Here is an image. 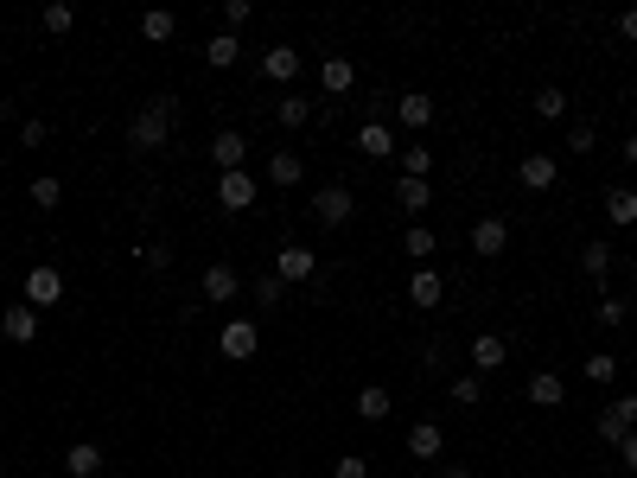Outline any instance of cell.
Masks as SVG:
<instances>
[{"instance_id": "83f0119b", "label": "cell", "mask_w": 637, "mask_h": 478, "mask_svg": "<svg viewBox=\"0 0 637 478\" xmlns=\"http://www.w3.org/2000/svg\"><path fill=\"white\" fill-rule=\"evenodd\" d=\"M32 204H39V211H58V198H64V179L58 173H39L32 179V192H26Z\"/></svg>"}, {"instance_id": "bcb514c9", "label": "cell", "mask_w": 637, "mask_h": 478, "mask_svg": "<svg viewBox=\"0 0 637 478\" xmlns=\"http://www.w3.org/2000/svg\"><path fill=\"white\" fill-rule=\"evenodd\" d=\"M440 478H472V472L466 466H440Z\"/></svg>"}, {"instance_id": "e0dca14e", "label": "cell", "mask_w": 637, "mask_h": 478, "mask_svg": "<svg viewBox=\"0 0 637 478\" xmlns=\"http://www.w3.org/2000/svg\"><path fill=\"white\" fill-rule=\"evenodd\" d=\"M351 83H357V64H351V58H338V51H332V58L319 64V90H325V96H344Z\"/></svg>"}, {"instance_id": "5b68a950", "label": "cell", "mask_w": 637, "mask_h": 478, "mask_svg": "<svg viewBox=\"0 0 637 478\" xmlns=\"http://www.w3.org/2000/svg\"><path fill=\"white\" fill-rule=\"evenodd\" d=\"M516 179H523V192H555V179H561L555 153H523V160H516Z\"/></svg>"}, {"instance_id": "1f68e13d", "label": "cell", "mask_w": 637, "mask_h": 478, "mask_svg": "<svg viewBox=\"0 0 637 478\" xmlns=\"http://www.w3.org/2000/svg\"><path fill=\"white\" fill-rule=\"evenodd\" d=\"M427 173H434V153H427V147L415 141V147L402 153V179H427Z\"/></svg>"}, {"instance_id": "277c9868", "label": "cell", "mask_w": 637, "mask_h": 478, "mask_svg": "<svg viewBox=\"0 0 637 478\" xmlns=\"http://www.w3.org/2000/svg\"><path fill=\"white\" fill-rule=\"evenodd\" d=\"M351 211H357V198L344 192V185H319V198H313V217L325 230H338V224H351Z\"/></svg>"}, {"instance_id": "ab89813d", "label": "cell", "mask_w": 637, "mask_h": 478, "mask_svg": "<svg viewBox=\"0 0 637 478\" xmlns=\"http://www.w3.org/2000/svg\"><path fill=\"white\" fill-rule=\"evenodd\" d=\"M593 141H599L593 122H574V128H567V153H593Z\"/></svg>"}, {"instance_id": "8fae6325", "label": "cell", "mask_w": 637, "mask_h": 478, "mask_svg": "<svg viewBox=\"0 0 637 478\" xmlns=\"http://www.w3.org/2000/svg\"><path fill=\"white\" fill-rule=\"evenodd\" d=\"M306 71V58L294 45H274V51H262V83H294Z\"/></svg>"}, {"instance_id": "d4e9b609", "label": "cell", "mask_w": 637, "mask_h": 478, "mask_svg": "<svg viewBox=\"0 0 637 478\" xmlns=\"http://www.w3.org/2000/svg\"><path fill=\"white\" fill-rule=\"evenodd\" d=\"M300 179H306L300 153H268V185H281V192H287V185H300Z\"/></svg>"}, {"instance_id": "9c48e42d", "label": "cell", "mask_w": 637, "mask_h": 478, "mask_svg": "<svg viewBox=\"0 0 637 478\" xmlns=\"http://www.w3.org/2000/svg\"><path fill=\"white\" fill-rule=\"evenodd\" d=\"M204 300H211V306H230L236 294H243V275H236V268L230 262H211V268H204Z\"/></svg>"}, {"instance_id": "2e32d148", "label": "cell", "mask_w": 637, "mask_h": 478, "mask_svg": "<svg viewBox=\"0 0 637 478\" xmlns=\"http://www.w3.org/2000/svg\"><path fill=\"white\" fill-rule=\"evenodd\" d=\"M64 472H71V478H96L102 472V447H96V440H71V447H64Z\"/></svg>"}, {"instance_id": "4dcf8cb0", "label": "cell", "mask_w": 637, "mask_h": 478, "mask_svg": "<svg viewBox=\"0 0 637 478\" xmlns=\"http://www.w3.org/2000/svg\"><path fill=\"white\" fill-rule=\"evenodd\" d=\"M580 268H587L593 281H606L612 275V243H587V249H580Z\"/></svg>"}, {"instance_id": "f1b7e54d", "label": "cell", "mask_w": 637, "mask_h": 478, "mask_svg": "<svg viewBox=\"0 0 637 478\" xmlns=\"http://www.w3.org/2000/svg\"><path fill=\"white\" fill-rule=\"evenodd\" d=\"M172 32H179V20H172L166 7H153V13H141V39H153V45H166Z\"/></svg>"}, {"instance_id": "603a6c76", "label": "cell", "mask_w": 637, "mask_h": 478, "mask_svg": "<svg viewBox=\"0 0 637 478\" xmlns=\"http://www.w3.org/2000/svg\"><path fill=\"white\" fill-rule=\"evenodd\" d=\"M357 153H370V160H389V153H395L389 122H364V128H357Z\"/></svg>"}, {"instance_id": "681fc988", "label": "cell", "mask_w": 637, "mask_h": 478, "mask_svg": "<svg viewBox=\"0 0 637 478\" xmlns=\"http://www.w3.org/2000/svg\"><path fill=\"white\" fill-rule=\"evenodd\" d=\"M631 109H637V83H631Z\"/></svg>"}, {"instance_id": "7a4b0ae2", "label": "cell", "mask_w": 637, "mask_h": 478, "mask_svg": "<svg viewBox=\"0 0 637 478\" xmlns=\"http://www.w3.org/2000/svg\"><path fill=\"white\" fill-rule=\"evenodd\" d=\"M217 351L230 357V364H249V357L262 351V326H255V319H230V326L217 332Z\"/></svg>"}, {"instance_id": "52a82bcc", "label": "cell", "mask_w": 637, "mask_h": 478, "mask_svg": "<svg viewBox=\"0 0 637 478\" xmlns=\"http://www.w3.org/2000/svg\"><path fill=\"white\" fill-rule=\"evenodd\" d=\"M274 275H281L287 287H294V281H313V275H319V255L306 249V243H287L281 255H274Z\"/></svg>"}, {"instance_id": "e575fe53", "label": "cell", "mask_w": 637, "mask_h": 478, "mask_svg": "<svg viewBox=\"0 0 637 478\" xmlns=\"http://www.w3.org/2000/svg\"><path fill=\"white\" fill-rule=\"evenodd\" d=\"M39 26H45V32H71V26H77V13L64 7V0H51V7L39 13Z\"/></svg>"}, {"instance_id": "7dc6e473", "label": "cell", "mask_w": 637, "mask_h": 478, "mask_svg": "<svg viewBox=\"0 0 637 478\" xmlns=\"http://www.w3.org/2000/svg\"><path fill=\"white\" fill-rule=\"evenodd\" d=\"M7 122H13V102H7V96H0V128H7Z\"/></svg>"}, {"instance_id": "b9f144b4", "label": "cell", "mask_w": 637, "mask_h": 478, "mask_svg": "<svg viewBox=\"0 0 637 478\" xmlns=\"http://www.w3.org/2000/svg\"><path fill=\"white\" fill-rule=\"evenodd\" d=\"M332 478H370V459H357V453H344L338 466H332Z\"/></svg>"}, {"instance_id": "8d00e7d4", "label": "cell", "mask_w": 637, "mask_h": 478, "mask_svg": "<svg viewBox=\"0 0 637 478\" xmlns=\"http://www.w3.org/2000/svg\"><path fill=\"white\" fill-rule=\"evenodd\" d=\"M453 402L459 408H478V402H485V383H478V377H453Z\"/></svg>"}, {"instance_id": "3957f363", "label": "cell", "mask_w": 637, "mask_h": 478, "mask_svg": "<svg viewBox=\"0 0 637 478\" xmlns=\"http://www.w3.org/2000/svg\"><path fill=\"white\" fill-rule=\"evenodd\" d=\"M599 440H606V447H625V434H637V396H625V402H606L599 408Z\"/></svg>"}, {"instance_id": "ac0fdd59", "label": "cell", "mask_w": 637, "mask_h": 478, "mask_svg": "<svg viewBox=\"0 0 637 478\" xmlns=\"http://www.w3.org/2000/svg\"><path fill=\"white\" fill-rule=\"evenodd\" d=\"M408 300H415L421 313H427V306H440V300H446V281L434 275V268H415V275H408Z\"/></svg>"}, {"instance_id": "d590c367", "label": "cell", "mask_w": 637, "mask_h": 478, "mask_svg": "<svg viewBox=\"0 0 637 478\" xmlns=\"http://www.w3.org/2000/svg\"><path fill=\"white\" fill-rule=\"evenodd\" d=\"M141 268H147V275H166V268H172V249H166V243H141Z\"/></svg>"}, {"instance_id": "ba28073f", "label": "cell", "mask_w": 637, "mask_h": 478, "mask_svg": "<svg viewBox=\"0 0 637 478\" xmlns=\"http://www.w3.org/2000/svg\"><path fill=\"white\" fill-rule=\"evenodd\" d=\"M64 300V268H51V262H39L26 275V306H58Z\"/></svg>"}, {"instance_id": "d6a6232c", "label": "cell", "mask_w": 637, "mask_h": 478, "mask_svg": "<svg viewBox=\"0 0 637 478\" xmlns=\"http://www.w3.org/2000/svg\"><path fill=\"white\" fill-rule=\"evenodd\" d=\"M402 249H408V255H415V262L427 268V255H434V230H427V224H415V230L402 236Z\"/></svg>"}, {"instance_id": "7c38bea8", "label": "cell", "mask_w": 637, "mask_h": 478, "mask_svg": "<svg viewBox=\"0 0 637 478\" xmlns=\"http://www.w3.org/2000/svg\"><path fill=\"white\" fill-rule=\"evenodd\" d=\"M0 338H7V345H32V338H39V306H7V313H0Z\"/></svg>"}, {"instance_id": "6da1fadb", "label": "cell", "mask_w": 637, "mask_h": 478, "mask_svg": "<svg viewBox=\"0 0 637 478\" xmlns=\"http://www.w3.org/2000/svg\"><path fill=\"white\" fill-rule=\"evenodd\" d=\"M172 128H179V102H172V96H153V102H141V115L128 122V147H134V153H160V147L172 141Z\"/></svg>"}, {"instance_id": "c3c4849f", "label": "cell", "mask_w": 637, "mask_h": 478, "mask_svg": "<svg viewBox=\"0 0 637 478\" xmlns=\"http://www.w3.org/2000/svg\"><path fill=\"white\" fill-rule=\"evenodd\" d=\"M625 166H637V134H631V141H625Z\"/></svg>"}, {"instance_id": "9a60e30c", "label": "cell", "mask_w": 637, "mask_h": 478, "mask_svg": "<svg viewBox=\"0 0 637 478\" xmlns=\"http://www.w3.org/2000/svg\"><path fill=\"white\" fill-rule=\"evenodd\" d=\"M395 122H402V128H427V122H434V96H421V90H408V96H395Z\"/></svg>"}, {"instance_id": "d6986e66", "label": "cell", "mask_w": 637, "mask_h": 478, "mask_svg": "<svg viewBox=\"0 0 637 478\" xmlns=\"http://www.w3.org/2000/svg\"><path fill=\"white\" fill-rule=\"evenodd\" d=\"M561 402H567V383L555 370H536V377H529V408H561Z\"/></svg>"}, {"instance_id": "44dd1931", "label": "cell", "mask_w": 637, "mask_h": 478, "mask_svg": "<svg viewBox=\"0 0 637 478\" xmlns=\"http://www.w3.org/2000/svg\"><path fill=\"white\" fill-rule=\"evenodd\" d=\"M606 224H618V230L637 224V192H631V185H612V192H606Z\"/></svg>"}, {"instance_id": "836d02e7", "label": "cell", "mask_w": 637, "mask_h": 478, "mask_svg": "<svg viewBox=\"0 0 637 478\" xmlns=\"http://www.w3.org/2000/svg\"><path fill=\"white\" fill-rule=\"evenodd\" d=\"M287 300V281L281 275H255V306H281Z\"/></svg>"}, {"instance_id": "7402d4cb", "label": "cell", "mask_w": 637, "mask_h": 478, "mask_svg": "<svg viewBox=\"0 0 637 478\" xmlns=\"http://www.w3.org/2000/svg\"><path fill=\"white\" fill-rule=\"evenodd\" d=\"M274 122H281V128H306V122H313V96L287 90L281 102H274Z\"/></svg>"}, {"instance_id": "4fadbf2b", "label": "cell", "mask_w": 637, "mask_h": 478, "mask_svg": "<svg viewBox=\"0 0 637 478\" xmlns=\"http://www.w3.org/2000/svg\"><path fill=\"white\" fill-rule=\"evenodd\" d=\"M504 249H510V224H504V217H478V224H472V255L491 262V255H504Z\"/></svg>"}, {"instance_id": "f546056e", "label": "cell", "mask_w": 637, "mask_h": 478, "mask_svg": "<svg viewBox=\"0 0 637 478\" xmlns=\"http://www.w3.org/2000/svg\"><path fill=\"white\" fill-rule=\"evenodd\" d=\"M536 115H542V122H561V115H567V90H561V83H542V90H536Z\"/></svg>"}, {"instance_id": "8992f818", "label": "cell", "mask_w": 637, "mask_h": 478, "mask_svg": "<svg viewBox=\"0 0 637 478\" xmlns=\"http://www.w3.org/2000/svg\"><path fill=\"white\" fill-rule=\"evenodd\" d=\"M255 173H217V211H249L255 204Z\"/></svg>"}, {"instance_id": "f907efd6", "label": "cell", "mask_w": 637, "mask_h": 478, "mask_svg": "<svg viewBox=\"0 0 637 478\" xmlns=\"http://www.w3.org/2000/svg\"><path fill=\"white\" fill-rule=\"evenodd\" d=\"M631 281H637V262H631Z\"/></svg>"}, {"instance_id": "74e56055", "label": "cell", "mask_w": 637, "mask_h": 478, "mask_svg": "<svg viewBox=\"0 0 637 478\" xmlns=\"http://www.w3.org/2000/svg\"><path fill=\"white\" fill-rule=\"evenodd\" d=\"M625 313H631V306L606 294V300H599V313H593V319H599V326H606V332H618V326H625Z\"/></svg>"}, {"instance_id": "4316f807", "label": "cell", "mask_w": 637, "mask_h": 478, "mask_svg": "<svg viewBox=\"0 0 637 478\" xmlns=\"http://www.w3.org/2000/svg\"><path fill=\"white\" fill-rule=\"evenodd\" d=\"M389 389L383 383H364V389H357V415H364V421H389Z\"/></svg>"}, {"instance_id": "30bf717a", "label": "cell", "mask_w": 637, "mask_h": 478, "mask_svg": "<svg viewBox=\"0 0 637 478\" xmlns=\"http://www.w3.org/2000/svg\"><path fill=\"white\" fill-rule=\"evenodd\" d=\"M243 160H249V141L236 128L211 134V166H217V173H243Z\"/></svg>"}, {"instance_id": "ffe728a7", "label": "cell", "mask_w": 637, "mask_h": 478, "mask_svg": "<svg viewBox=\"0 0 637 478\" xmlns=\"http://www.w3.org/2000/svg\"><path fill=\"white\" fill-rule=\"evenodd\" d=\"M440 447H446L440 421H415V428H408V453L415 459H440Z\"/></svg>"}, {"instance_id": "cb8c5ba5", "label": "cell", "mask_w": 637, "mask_h": 478, "mask_svg": "<svg viewBox=\"0 0 637 478\" xmlns=\"http://www.w3.org/2000/svg\"><path fill=\"white\" fill-rule=\"evenodd\" d=\"M395 204H402L408 217H421L427 204H434V185H427V179H395Z\"/></svg>"}, {"instance_id": "484cf974", "label": "cell", "mask_w": 637, "mask_h": 478, "mask_svg": "<svg viewBox=\"0 0 637 478\" xmlns=\"http://www.w3.org/2000/svg\"><path fill=\"white\" fill-rule=\"evenodd\" d=\"M236 58H243V45H236V32H211V45H204V64H211V71H230Z\"/></svg>"}, {"instance_id": "f6af8a7d", "label": "cell", "mask_w": 637, "mask_h": 478, "mask_svg": "<svg viewBox=\"0 0 637 478\" xmlns=\"http://www.w3.org/2000/svg\"><path fill=\"white\" fill-rule=\"evenodd\" d=\"M618 459H625V472H637V434H625V447H618Z\"/></svg>"}, {"instance_id": "5bb4252c", "label": "cell", "mask_w": 637, "mask_h": 478, "mask_svg": "<svg viewBox=\"0 0 637 478\" xmlns=\"http://www.w3.org/2000/svg\"><path fill=\"white\" fill-rule=\"evenodd\" d=\"M510 364V345L497 332H478L472 338V377H485V370H504Z\"/></svg>"}, {"instance_id": "f35d334b", "label": "cell", "mask_w": 637, "mask_h": 478, "mask_svg": "<svg viewBox=\"0 0 637 478\" xmlns=\"http://www.w3.org/2000/svg\"><path fill=\"white\" fill-rule=\"evenodd\" d=\"M587 377H593V383H612V377H618V357H612V351H593V357H587Z\"/></svg>"}, {"instance_id": "816d5d0a", "label": "cell", "mask_w": 637, "mask_h": 478, "mask_svg": "<svg viewBox=\"0 0 637 478\" xmlns=\"http://www.w3.org/2000/svg\"><path fill=\"white\" fill-rule=\"evenodd\" d=\"M631 313H637V300H631Z\"/></svg>"}, {"instance_id": "7bdbcfd3", "label": "cell", "mask_w": 637, "mask_h": 478, "mask_svg": "<svg viewBox=\"0 0 637 478\" xmlns=\"http://www.w3.org/2000/svg\"><path fill=\"white\" fill-rule=\"evenodd\" d=\"M249 13H255L249 0H223V26H230V32H236V26H249Z\"/></svg>"}, {"instance_id": "60d3db41", "label": "cell", "mask_w": 637, "mask_h": 478, "mask_svg": "<svg viewBox=\"0 0 637 478\" xmlns=\"http://www.w3.org/2000/svg\"><path fill=\"white\" fill-rule=\"evenodd\" d=\"M45 141H51V122H39V115L20 122V147H45Z\"/></svg>"}, {"instance_id": "ee69618b", "label": "cell", "mask_w": 637, "mask_h": 478, "mask_svg": "<svg viewBox=\"0 0 637 478\" xmlns=\"http://www.w3.org/2000/svg\"><path fill=\"white\" fill-rule=\"evenodd\" d=\"M618 32H625V39L637 45V7H625V13H618Z\"/></svg>"}]
</instances>
